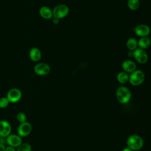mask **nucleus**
<instances>
[{
    "instance_id": "f257e3e1",
    "label": "nucleus",
    "mask_w": 151,
    "mask_h": 151,
    "mask_svg": "<svg viewBox=\"0 0 151 151\" xmlns=\"http://www.w3.org/2000/svg\"><path fill=\"white\" fill-rule=\"evenodd\" d=\"M116 97L121 104L127 103L131 99L132 93L130 90L125 86H120L116 90Z\"/></svg>"
},
{
    "instance_id": "f03ea898",
    "label": "nucleus",
    "mask_w": 151,
    "mask_h": 151,
    "mask_svg": "<svg viewBox=\"0 0 151 151\" xmlns=\"http://www.w3.org/2000/svg\"><path fill=\"white\" fill-rule=\"evenodd\" d=\"M126 143L129 148L133 151H137L143 147V140L139 135L132 134L129 136Z\"/></svg>"
},
{
    "instance_id": "7ed1b4c3",
    "label": "nucleus",
    "mask_w": 151,
    "mask_h": 151,
    "mask_svg": "<svg viewBox=\"0 0 151 151\" xmlns=\"http://www.w3.org/2000/svg\"><path fill=\"white\" fill-rule=\"evenodd\" d=\"M145 75L143 71L136 70L129 75V82L134 86H137L142 84L145 80Z\"/></svg>"
},
{
    "instance_id": "20e7f679",
    "label": "nucleus",
    "mask_w": 151,
    "mask_h": 151,
    "mask_svg": "<svg viewBox=\"0 0 151 151\" xmlns=\"http://www.w3.org/2000/svg\"><path fill=\"white\" fill-rule=\"evenodd\" d=\"M69 13L68 7L64 4H60L55 6L52 10L53 17L62 19L67 16Z\"/></svg>"
},
{
    "instance_id": "39448f33",
    "label": "nucleus",
    "mask_w": 151,
    "mask_h": 151,
    "mask_svg": "<svg viewBox=\"0 0 151 151\" xmlns=\"http://www.w3.org/2000/svg\"><path fill=\"white\" fill-rule=\"evenodd\" d=\"M32 131V125L30 123L25 122L19 123L17 128V134L21 137L28 136Z\"/></svg>"
},
{
    "instance_id": "423d86ee",
    "label": "nucleus",
    "mask_w": 151,
    "mask_h": 151,
    "mask_svg": "<svg viewBox=\"0 0 151 151\" xmlns=\"http://www.w3.org/2000/svg\"><path fill=\"white\" fill-rule=\"evenodd\" d=\"M22 97V93L21 90L17 88L10 89L6 94V98L9 103H15L19 101Z\"/></svg>"
},
{
    "instance_id": "0eeeda50",
    "label": "nucleus",
    "mask_w": 151,
    "mask_h": 151,
    "mask_svg": "<svg viewBox=\"0 0 151 151\" xmlns=\"http://www.w3.org/2000/svg\"><path fill=\"white\" fill-rule=\"evenodd\" d=\"M133 57L140 64H145L148 60V55L145 50L137 48L133 51Z\"/></svg>"
},
{
    "instance_id": "6e6552de",
    "label": "nucleus",
    "mask_w": 151,
    "mask_h": 151,
    "mask_svg": "<svg viewBox=\"0 0 151 151\" xmlns=\"http://www.w3.org/2000/svg\"><path fill=\"white\" fill-rule=\"evenodd\" d=\"M6 142L8 146L17 148L22 143V139L18 134H10L6 137Z\"/></svg>"
},
{
    "instance_id": "1a4fd4ad",
    "label": "nucleus",
    "mask_w": 151,
    "mask_h": 151,
    "mask_svg": "<svg viewBox=\"0 0 151 151\" xmlns=\"http://www.w3.org/2000/svg\"><path fill=\"white\" fill-rule=\"evenodd\" d=\"M34 70L35 73L38 76H45L50 73L51 68L48 64L40 63L35 65Z\"/></svg>"
},
{
    "instance_id": "9d476101",
    "label": "nucleus",
    "mask_w": 151,
    "mask_h": 151,
    "mask_svg": "<svg viewBox=\"0 0 151 151\" xmlns=\"http://www.w3.org/2000/svg\"><path fill=\"white\" fill-rule=\"evenodd\" d=\"M134 31L139 37H148L150 33V28L146 24H140L134 28Z\"/></svg>"
},
{
    "instance_id": "9b49d317",
    "label": "nucleus",
    "mask_w": 151,
    "mask_h": 151,
    "mask_svg": "<svg viewBox=\"0 0 151 151\" xmlns=\"http://www.w3.org/2000/svg\"><path fill=\"white\" fill-rule=\"evenodd\" d=\"M11 126L10 123L4 120H0V137H6L11 134Z\"/></svg>"
},
{
    "instance_id": "f8f14e48",
    "label": "nucleus",
    "mask_w": 151,
    "mask_h": 151,
    "mask_svg": "<svg viewBox=\"0 0 151 151\" xmlns=\"http://www.w3.org/2000/svg\"><path fill=\"white\" fill-rule=\"evenodd\" d=\"M122 67L123 71L127 73H132L136 70V64L132 60H126L122 63Z\"/></svg>"
},
{
    "instance_id": "ddd939ff",
    "label": "nucleus",
    "mask_w": 151,
    "mask_h": 151,
    "mask_svg": "<svg viewBox=\"0 0 151 151\" xmlns=\"http://www.w3.org/2000/svg\"><path fill=\"white\" fill-rule=\"evenodd\" d=\"M39 13L40 16L44 19H49L53 17L52 11L51 9V8L47 6H41L40 9Z\"/></svg>"
},
{
    "instance_id": "4468645a",
    "label": "nucleus",
    "mask_w": 151,
    "mask_h": 151,
    "mask_svg": "<svg viewBox=\"0 0 151 151\" xmlns=\"http://www.w3.org/2000/svg\"><path fill=\"white\" fill-rule=\"evenodd\" d=\"M29 55L30 59L34 61L37 62L41 58V52L40 50L37 47L32 48L29 52Z\"/></svg>"
},
{
    "instance_id": "2eb2a0df",
    "label": "nucleus",
    "mask_w": 151,
    "mask_h": 151,
    "mask_svg": "<svg viewBox=\"0 0 151 151\" xmlns=\"http://www.w3.org/2000/svg\"><path fill=\"white\" fill-rule=\"evenodd\" d=\"M151 44V40L149 37H140V39L137 41L138 48L145 50Z\"/></svg>"
},
{
    "instance_id": "dca6fc26",
    "label": "nucleus",
    "mask_w": 151,
    "mask_h": 151,
    "mask_svg": "<svg viewBox=\"0 0 151 151\" xmlns=\"http://www.w3.org/2000/svg\"><path fill=\"white\" fill-rule=\"evenodd\" d=\"M117 80L121 84H126L129 82V75L124 71H120L117 75Z\"/></svg>"
},
{
    "instance_id": "f3484780",
    "label": "nucleus",
    "mask_w": 151,
    "mask_h": 151,
    "mask_svg": "<svg viewBox=\"0 0 151 151\" xmlns=\"http://www.w3.org/2000/svg\"><path fill=\"white\" fill-rule=\"evenodd\" d=\"M126 46L127 48L129 50V51H133L138 47L137 40L133 37L129 38L126 42Z\"/></svg>"
},
{
    "instance_id": "a211bd4d",
    "label": "nucleus",
    "mask_w": 151,
    "mask_h": 151,
    "mask_svg": "<svg viewBox=\"0 0 151 151\" xmlns=\"http://www.w3.org/2000/svg\"><path fill=\"white\" fill-rule=\"evenodd\" d=\"M127 6L132 11L137 10L140 6V1L139 0H128Z\"/></svg>"
},
{
    "instance_id": "6ab92c4d",
    "label": "nucleus",
    "mask_w": 151,
    "mask_h": 151,
    "mask_svg": "<svg viewBox=\"0 0 151 151\" xmlns=\"http://www.w3.org/2000/svg\"><path fill=\"white\" fill-rule=\"evenodd\" d=\"M17 151H31L32 147L28 143H22L17 149Z\"/></svg>"
},
{
    "instance_id": "aec40b11",
    "label": "nucleus",
    "mask_w": 151,
    "mask_h": 151,
    "mask_svg": "<svg viewBox=\"0 0 151 151\" xmlns=\"http://www.w3.org/2000/svg\"><path fill=\"white\" fill-rule=\"evenodd\" d=\"M17 120L19 123L27 122V116L24 112H19L17 114Z\"/></svg>"
},
{
    "instance_id": "412c9836",
    "label": "nucleus",
    "mask_w": 151,
    "mask_h": 151,
    "mask_svg": "<svg viewBox=\"0 0 151 151\" xmlns=\"http://www.w3.org/2000/svg\"><path fill=\"white\" fill-rule=\"evenodd\" d=\"M9 104V101L8 100V99L5 97H2L0 98V108L1 109H5Z\"/></svg>"
},
{
    "instance_id": "4be33fe9",
    "label": "nucleus",
    "mask_w": 151,
    "mask_h": 151,
    "mask_svg": "<svg viewBox=\"0 0 151 151\" xmlns=\"http://www.w3.org/2000/svg\"><path fill=\"white\" fill-rule=\"evenodd\" d=\"M5 151H17V150H15V147H13L12 146H8L6 147Z\"/></svg>"
},
{
    "instance_id": "5701e85b",
    "label": "nucleus",
    "mask_w": 151,
    "mask_h": 151,
    "mask_svg": "<svg viewBox=\"0 0 151 151\" xmlns=\"http://www.w3.org/2000/svg\"><path fill=\"white\" fill-rule=\"evenodd\" d=\"M5 148L6 147L4 143H0V151H5Z\"/></svg>"
},
{
    "instance_id": "b1692460",
    "label": "nucleus",
    "mask_w": 151,
    "mask_h": 151,
    "mask_svg": "<svg viewBox=\"0 0 151 151\" xmlns=\"http://www.w3.org/2000/svg\"><path fill=\"white\" fill-rule=\"evenodd\" d=\"M59 21H60V19L57 18H54L53 17V19H52V22L54 24H58L59 23Z\"/></svg>"
},
{
    "instance_id": "393cba45",
    "label": "nucleus",
    "mask_w": 151,
    "mask_h": 151,
    "mask_svg": "<svg viewBox=\"0 0 151 151\" xmlns=\"http://www.w3.org/2000/svg\"><path fill=\"white\" fill-rule=\"evenodd\" d=\"M128 56L130 57H133V51H130L129 52H128Z\"/></svg>"
},
{
    "instance_id": "a878e982",
    "label": "nucleus",
    "mask_w": 151,
    "mask_h": 151,
    "mask_svg": "<svg viewBox=\"0 0 151 151\" xmlns=\"http://www.w3.org/2000/svg\"><path fill=\"white\" fill-rule=\"evenodd\" d=\"M122 151H133V150L132 149H130V148H129L128 147H127L124 148Z\"/></svg>"
}]
</instances>
